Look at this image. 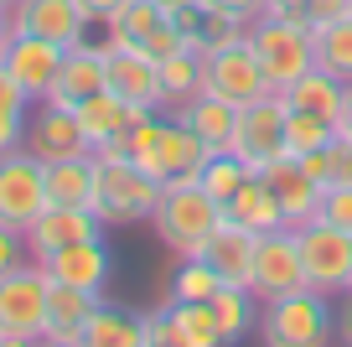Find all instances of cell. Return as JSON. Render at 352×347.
Wrapping results in <instances>:
<instances>
[{
	"mask_svg": "<svg viewBox=\"0 0 352 347\" xmlns=\"http://www.w3.org/2000/svg\"><path fill=\"white\" fill-rule=\"evenodd\" d=\"M223 223V202L212 192H202L197 176H171L161 182V202L151 213L155 239L182 260V254H202V244L212 239V228Z\"/></svg>",
	"mask_w": 352,
	"mask_h": 347,
	"instance_id": "1",
	"label": "cell"
},
{
	"mask_svg": "<svg viewBox=\"0 0 352 347\" xmlns=\"http://www.w3.org/2000/svg\"><path fill=\"white\" fill-rule=\"evenodd\" d=\"M254 239H259V233H249V228H239L233 218H223V223L212 228V239L202 244V260H208L212 270L223 275V285H249V270H254Z\"/></svg>",
	"mask_w": 352,
	"mask_h": 347,
	"instance_id": "23",
	"label": "cell"
},
{
	"mask_svg": "<svg viewBox=\"0 0 352 347\" xmlns=\"http://www.w3.org/2000/svg\"><path fill=\"white\" fill-rule=\"evenodd\" d=\"M331 156H337V182H352V135L337 130V140H331Z\"/></svg>",
	"mask_w": 352,
	"mask_h": 347,
	"instance_id": "43",
	"label": "cell"
},
{
	"mask_svg": "<svg viewBox=\"0 0 352 347\" xmlns=\"http://www.w3.org/2000/svg\"><path fill=\"white\" fill-rule=\"evenodd\" d=\"M249 161H239L233 151H212L208 161H202V171H197V182H202V192H212L218 202H228L233 192H239L243 182H249Z\"/></svg>",
	"mask_w": 352,
	"mask_h": 347,
	"instance_id": "34",
	"label": "cell"
},
{
	"mask_svg": "<svg viewBox=\"0 0 352 347\" xmlns=\"http://www.w3.org/2000/svg\"><path fill=\"white\" fill-rule=\"evenodd\" d=\"M331 140H337V125L316 120V114H300V109L285 114V156H311Z\"/></svg>",
	"mask_w": 352,
	"mask_h": 347,
	"instance_id": "36",
	"label": "cell"
},
{
	"mask_svg": "<svg viewBox=\"0 0 352 347\" xmlns=\"http://www.w3.org/2000/svg\"><path fill=\"white\" fill-rule=\"evenodd\" d=\"M337 342L352 347V295H342V306H337Z\"/></svg>",
	"mask_w": 352,
	"mask_h": 347,
	"instance_id": "45",
	"label": "cell"
},
{
	"mask_svg": "<svg viewBox=\"0 0 352 347\" xmlns=\"http://www.w3.org/2000/svg\"><path fill=\"white\" fill-rule=\"evenodd\" d=\"M21 151H32L36 161H63V156H83L88 140H83V125H78V109L67 104H32L26 114V135H21Z\"/></svg>",
	"mask_w": 352,
	"mask_h": 347,
	"instance_id": "13",
	"label": "cell"
},
{
	"mask_svg": "<svg viewBox=\"0 0 352 347\" xmlns=\"http://www.w3.org/2000/svg\"><path fill=\"white\" fill-rule=\"evenodd\" d=\"M280 98H285V109H300V114H316V120L337 125V120H342V98H347V83H342V78H331L327 67L311 63Z\"/></svg>",
	"mask_w": 352,
	"mask_h": 347,
	"instance_id": "24",
	"label": "cell"
},
{
	"mask_svg": "<svg viewBox=\"0 0 352 347\" xmlns=\"http://www.w3.org/2000/svg\"><path fill=\"white\" fill-rule=\"evenodd\" d=\"M202 57H208L202 88L218 94V98H228L233 109L254 104V98H264V94H275L270 78H264V67H259V57H254V47H249V36H243V42H228V47H212V52H202Z\"/></svg>",
	"mask_w": 352,
	"mask_h": 347,
	"instance_id": "10",
	"label": "cell"
},
{
	"mask_svg": "<svg viewBox=\"0 0 352 347\" xmlns=\"http://www.w3.org/2000/svg\"><path fill=\"white\" fill-rule=\"evenodd\" d=\"M331 301L337 295L311 291V285L285 291L259 306V332L254 337L264 347H327V342H337V306Z\"/></svg>",
	"mask_w": 352,
	"mask_h": 347,
	"instance_id": "3",
	"label": "cell"
},
{
	"mask_svg": "<svg viewBox=\"0 0 352 347\" xmlns=\"http://www.w3.org/2000/svg\"><path fill=\"white\" fill-rule=\"evenodd\" d=\"M16 26H11V6H0V57H6V47H11Z\"/></svg>",
	"mask_w": 352,
	"mask_h": 347,
	"instance_id": "46",
	"label": "cell"
},
{
	"mask_svg": "<svg viewBox=\"0 0 352 347\" xmlns=\"http://www.w3.org/2000/svg\"><path fill=\"white\" fill-rule=\"evenodd\" d=\"M202 47H176L171 57H161V94H166V114H182L192 98L202 94Z\"/></svg>",
	"mask_w": 352,
	"mask_h": 347,
	"instance_id": "26",
	"label": "cell"
},
{
	"mask_svg": "<svg viewBox=\"0 0 352 347\" xmlns=\"http://www.w3.org/2000/svg\"><path fill=\"white\" fill-rule=\"evenodd\" d=\"M109 88L130 98L135 109H166L161 94V63L145 47H114L109 42Z\"/></svg>",
	"mask_w": 352,
	"mask_h": 347,
	"instance_id": "18",
	"label": "cell"
},
{
	"mask_svg": "<svg viewBox=\"0 0 352 347\" xmlns=\"http://www.w3.org/2000/svg\"><path fill=\"white\" fill-rule=\"evenodd\" d=\"M249 47L259 57L264 78L275 94H285L300 73H306L316 57H311V26L306 21H280V16H259L249 26Z\"/></svg>",
	"mask_w": 352,
	"mask_h": 347,
	"instance_id": "5",
	"label": "cell"
},
{
	"mask_svg": "<svg viewBox=\"0 0 352 347\" xmlns=\"http://www.w3.org/2000/svg\"><path fill=\"white\" fill-rule=\"evenodd\" d=\"M145 347H223L212 301H166L145 316Z\"/></svg>",
	"mask_w": 352,
	"mask_h": 347,
	"instance_id": "11",
	"label": "cell"
},
{
	"mask_svg": "<svg viewBox=\"0 0 352 347\" xmlns=\"http://www.w3.org/2000/svg\"><path fill=\"white\" fill-rule=\"evenodd\" d=\"M99 88H109V42H94V36H83L78 47H67V57H63V73H57V83H52V104H83L88 94H99Z\"/></svg>",
	"mask_w": 352,
	"mask_h": 347,
	"instance_id": "16",
	"label": "cell"
},
{
	"mask_svg": "<svg viewBox=\"0 0 352 347\" xmlns=\"http://www.w3.org/2000/svg\"><path fill=\"white\" fill-rule=\"evenodd\" d=\"M63 57H67V47L47 42V36H32V32H16L11 47H6V57H0V67L16 78V88H21L32 104H42V98L52 94L57 73H63Z\"/></svg>",
	"mask_w": 352,
	"mask_h": 347,
	"instance_id": "12",
	"label": "cell"
},
{
	"mask_svg": "<svg viewBox=\"0 0 352 347\" xmlns=\"http://www.w3.org/2000/svg\"><path fill=\"white\" fill-rule=\"evenodd\" d=\"M223 218H233V223L249 228V233H270V228H285V207H280L275 187L264 182L259 171H254L249 182H243L239 192L223 202Z\"/></svg>",
	"mask_w": 352,
	"mask_h": 347,
	"instance_id": "25",
	"label": "cell"
},
{
	"mask_svg": "<svg viewBox=\"0 0 352 347\" xmlns=\"http://www.w3.org/2000/svg\"><path fill=\"white\" fill-rule=\"evenodd\" d=\"M352 11V0H311V11H306V26H327L337 21V16Z\"/></svg>",
	"mask_w": 352,
	"mask_h": 347,
	"instance_id": "40",
	"label": "cell"
},
{
	"mask_svg": "<svg viewBox=\"0 0 352 347\" xmlns=\"http://www.w3.org/2000/svg\"><path fill=\"white\" fill-rule=\"evenodd\" d=\"M47 270L36 260L0 275V347H32L47 332Z\"/></svg>",
	"mask_w": 352,
	"mask_h": 347,
	"instance_id": "4",
	"label": "cell"
},
{
	"mask_svg": "<svg viewBox=\"0 0 352 347\" xmlns=\"http://www.w3.org/2000/svg\"><path fill=\"white\" fill-rule=\"evenodd\" d=\"M52 202L47 197V161H36L32 151H6L0 156V228L26 233L32 218Z\"/></svg>",
	"mask_w": 352,
	"mask_h": 347,
	"instance_id": "7",
	"label": "cell"
},
{
	"mask_svg": "<svg viewBox=\"0 0 352 347\" xmlns=\"http://www.w3.org/2000/svg\"><path fill=\"white\" fill-rule=\"evenodd\" d=\"M311 57H316V67H327L331 78L352 83V11L337 16V21H327V26H311Z\"/></svg>",
	"mask_w": 352,
	"mask_h": 347,
	"instance_id": "32",
	"label": "cell"
},
{
	"mask_svg": "<svg viewBox=\"0 0 352 347\" xmlns=\"http://www.w3.org/2000/svg\"><path fill=\"white\" fill-rule=\"evenodd\" d=\"M32 260V249H26V233H16V228H0V275L16 270V264Z\"/></svg>",
	"mask_w": 352,
	"mask_h": 347,
	"instance_id": "39",
	"label": "cell"
},
{
	"mask_svg": "<svg viewBox=\"0 0 352 347\" xmlns=\"http://www.w3.org/2000/svg\"><path fill=\"white\" fill-rule=\"evenodd\" d=\"M212 316H218L223 347H233V342H243V337L259 332V295H254L249 285H218V295H212Z\"/></svg>",
	"mask_w": 352,
	"mask_h": 347,
	"instance_id": "28",
	"label": "cell"
},
{
	"mask_svg": "<svg viewBox=\"0 0 352 347\" xmlns=\"http://www.w3.org/2000/svg\"><path fill=\"white\" fill-rule=\"evenodd\" d=\"M11 26L16 32H32V36H47L57 47H78L83 36H94V21L83 16L78 0H16Z\"/></svg>",
	"mask_w": 352,
	"mask_h": 347,
	"instance_id": "15",
	"label": "cell"
},
{
	"mask_svg": "<svg viewBox=\"0 0 352 347\" xmlns=\"http://www.w3.org/2000/svg\"><path fill=\"white\" fill-rule=\"evenodd\" d=\"M0 6H16V0H0Z\"/></svg>",
	"mask_w": 352,
	"mask_h": 347,
	"instance_id": "48",
	"label": "cell"
},
{
	"mask_svg": "<svg viewBox=\"0 0 352 347\" xmlns=\"http://www.w3.org/2000/svg\"><path fill=\"white\" fill-rule=\"evenodd\" d=\"M161 6H171V0H161Z\"/></svg>",
	"mask_w": 352,
	"mask_h": 347,
	"instance_id": "49",
	"label": "cell"
},
{
	"mask_svg": "<svg viewBox=\"0 0 352 347\" xmlns=\"http://www.w3.org/2000/svg\"><path fill=\"white\" fill-rule=\"evenodd\" d=\"M296 161L306 166L311 182H321V187L337 182V156H331V145H321V151H311V156H296Z\"/></svg>",
	"mask_w": 352,
	"mask_h": 347,
	"instance_id": "38",
	"label": "cell"
},
{
	"mask_svg": "<svg viewBox=\"0 0 352 347\" xmlns=\"http://www.w3.org/2000/svg\"><path fill=\"white\" fill-rule=\"evenodd\" d=\"M218 285H223V275L202 254H182L176 270H171V301H212Z\"/></svg>",
	"mask_w": 352,
	"mask_h": 347,
	"instance_id": "33",
	"label": "cell"
},
{
	"mask_svg": "<svg viewBox=\"0 0 352 347\" xmlns=\"http://www.w3.org/2000/svg\"><path fill=\"white\" fill-rule=\"evenodd\" d=\"M347 295H352V285H347Z\"/></svg>",
	"mask_w": 352,
	"mask_h": 347,
	"instance_id": "50",
	"label": "cell"
},
{
	"mask_svg": "<svg viewBox=\"0 0 352 347\" xmlns=\"http://www.w3.org/2000/svg\"><path fill=\"white\" fill-rule=\"evenodd\" d=\"M212 6H218V11H228L233 21H243V26H254L264 16V0H212Z\"/></svg>",
	"mask_w": 352,
	"mask_h": 347,
	"instance_id": "41",
	"label": "cell"
},
{
	"mask_svg": "<svg viewBox=\"0 0 352 347\" xmlns=\"http://www.w3.org/2000/svg\"><path fill=\"white\" fill-rule=\"evenodd\" d=\"M83 347H145V316L99 301L94 316L83 322Z\"/></svg>",
	"mask_w": 352,
	"mask_h": 347,
	"instance_id": "27",
	"label": "cell"
},
{
	"mask_svg": "<svg viewBox=\"0 0 352 347\" xmlns=\"http://www.w3.org/2000/svg\"><path fill=\"white\" fill-rule=\"evenodd\" d=\"M109 228L99 223V213L94 207H67V202H47L42 213L32 218V228H26V249H32V260H47V254L67 249V244H83V239H104Z\"/></svg>",
	"mask_w": 352,
	"mask_h": 347,
	"instance_id": "14",
	"label": "cell"
},
{
	"mask_svg": "<svg viewBox=\"0 0 352 347\" xmlns=\"http://www.w3.org/2000/svg\"><path fill=\"white\" fill-rule=\"evenodd\" d=\"M342 135H352V83H347V98H342V120H337Z\"/></svg>",
	"mask_w": 352,
	"mask_h": 347,
	"instance_id": "47",
	"label": "cell"
},
{
	"mask_svg": "<svg viewBox=\"0 0 352 347\" xmlns=\"http://www.w3.org/2000/svg\"><path fill=\"white\" fill-rule=\"evenodd\" d=\"M285 114L290 109H285L280 94H264V98H254V104H243L228 151L239 156V161H249V171H264L270 161L285 156Z\"/></svg>",
	"mask_w": 352,
	"mask_h": 347,
	"instance_id": "9",
	"label": "cell"
},
{
	"mask_svg": "<svg viewBox=\"0 0 352 347\" xmlns=\"http://www.w3.org/2000/svg\"><path fill=\"white\" fill-rule=\"evenodd\" d=\"M78 6H83V16H88L94 26H104V21H109V16L124 6V0H78Z\"/></svg>",
	"mask_w": 352,
	"mask_h": 347,
	"instance_id": "44",
	"label": "cell"
},
{
	"mask_svg": "<svg viewBox=\"0 0 352 347\" xmlns=\"http://www.w3.org/2000/svg\"><path fill=\"white\" fill-rule=\"evenodd\" d=\"M321 218L337 228H352V182H331L321 192Z\"/></svg>",
	"mask_w": 352,
	"mask_h": 347,
	"instance_id": "37",
	"label": "cell"
},
{
	"mask_svg": "<svg viewBox=\"0 0 352 347\" xmlns=\"http://www.w3.org/2000/svg\"><path fill=\"white\" fill-rule=\"evenodd\" d=\"M99 301L104 295L52 280V291H47V332H42V342L47 347H83V322L94 316Z\"/></svg>",
	"mask_w": 352,
	"mask_h": 347,
	"instance_id": "21",
	"label": "cell"
},
{
	"mask_svg": "<svg viewBox=\"0 0 352 347\" xmlns=\"http://www.w3.org/2000/svg\"><path fill=\"white\" fill-rule=\"evenodd\" d=\"M208 156H212V145L202 140L182 114H166L161 151H155V176H161V182H171V176H197Z\"/></svg>",
	"mask_w": 352,
	"mask_h": 347,
	"instance_id": "22",
	"label": "cell"
},
{
	"mask_svg": "<svg viewBox=\"0 0 352 347\" xmlns=\"http://www.w3.org/2000/svg\"><path fill=\"white\" fill-rule=\"evenodd\" d=\"M26 114H32V98L16 88V78L0 67V156L16 151L26 135Z\"/></svg>",
	"mask_w": 352,
	"mask_h": 347,
	"instance_id": "35",
	"label": "cell"
},
{
	"mask_svg": "<svg viewBox=\"0 0 352 347\" xmlns=\"http://www.w3.org/2000/svg\"><path fill=\"white\" fill-rule=\"evenodd\" d=\"M182 120H187L192 130H197L202 140L212 145V151H228L233 125H239V109H233L228 98H218V94H208V88H202V94L192 98L187 109H182Z\"/></svg>",
	"mask_w": 352,
	"mask_h": 347,
	"instance_id": "31",
	"label": "cell"
},
{
	"mask_svg": "<svg viewBox=\"0 0 352 347\" xmlns=\"http://www.w3.org/2000/svg\"><path fill=\"white\" fill-rule=\"evenodd\" d=\"M166 26V6L161 0H124L120 11L104 21V42L114 47H145L151 42V32H161Z\"/></svg>",
	"mask_w": 352,
	"mask_h": 347,
	"instance_id": "29",
	"label": "cell"
},
{
	"mask_svg": "<svg viewBox=\"0 0 352 347\" xmlns=\"http://www.w3.org/2000/svg\"><path fill=\"white\" fill-rule=\"evenodd\" d=\"M155 202H161V176L135 166L130 156H94V197H88V207L99 213L104 228L151 223Z\"/></svg>",
	"mask_w": 352,
	"mask_h": 347,
	"instance_id": "2",
	"label": "cell"
},
{
	"mask_svg": "<svg viewBox=\"0 0 352 347\" xmlns=\"http://www.w3.org/2000/svg\"><path fill=\"white\" fill-rule=\"evenodd\" d=\"M78 109V125H83V140H88V151H99V145H114V140H124V130H130L140 114H151V109H135L130 98H120L114 88H99V94H88L83 104H73Z\"/></svg>",
	"mask_w": 352,
	"mask_h": 347,
	"instance_id": "20",
	"label": "cell"
},
{
	"mask_svg": "<svg viewBox=\"0 0 352 347\" xmlns=\"http://www.w3.org/2000/svg\"><path fill=\"white\" fill-rule=\"evenodd\" d=\"M296 233H300V260H306V285L311 291H327V295H347V285H352V228L311 218Z\"/></svg>",
	"mask_w": 352,
	"mask_h": 347,
	"instance_id": "6",
	"label": "cell"
},
{
	"mask_svg": "<svg viewBox=\"0 0 352 347\" xmlns=\"http://www.w3.org/2000/svg\"><path fill=\"white\" fill-rule=\"evenodd\" d=\"M259 176L275 187V197H280V207H285V223H290V228H300V223H311V218H321V192H327V187L311 182L306 166H300L296 156H280V161H270Z\"/></svg>",
	"mask_w": 352,
	"mask_h": 347,
	"instance_id": "19",
	"label": "cell"
},
{
	"mask_svg": "<svg viewBox=\"0 0 352 347\" xmlns=\"http://www.w3.org/2000/svg\"><path fill=\"white\" fill-rule=\"evenodd\" d=\"M36 264L47 270V280H57V285H78V291H94V295H104V285H109V275H114L109 239L67 244V249L47 254V260H36Z\"/></svg>",
	"mask_w": 352,
	"mask_h": 347,
	"instance_id": "17",
	"label": "cell"
},
{
	"mask_svg": "<svg viewBox=\"0 0 352 347\" xmlns=\"http://www.w3.org/2000/svg\"><path fill=\"white\" fill-rule=\"evenodd\" d=\"M311 0H264V16H280V21H306Z\"/></svg>",
	"mask_w": 352,
	"mask_h": 347,
	"instance_id": "42",
	"label": "cell"
},
{
	"mask_svg": "<svg viewBox=\"0 0 352 347\" xmlns=\"http://www.w3.org/2000/svg\"><path fill=\"white\" fill-rule=\"evenodd\" d=\"M47 197L67 207H88V197H94V151L47 161Z\"/></svg>",
	"mask_w": 352,
	"mask_h": 347,
	"instance_id": "30",
	"label": "cell"
},
{
	"mask_svg": "<svg viewBox=\"0 0 352 347\" xmlns=\"http://www.w3.org/2000/svg\"><path fill=\"white\" fill-rule=\"evenodd\" d=\"M306 285V260H300V233L296 228H270L254 239V270H249V291L264 301H275L285 291H300Z\"/></svg>",
	"mask_w": 352,
	"mask_h": 347,
	"instance_id": "8",
	"label": "cell"
}]
</instances>
